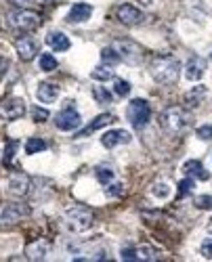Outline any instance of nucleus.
Segmentation results:
<instances>
[{
    "instance_id": "8",
    "label": "nucleus",
    "mask_w": 212,
    "mask_h": 262,
    "mask_svg": "<svg viewBox=\"0 0 212 262\" xmlns=\"http://www.w3.org/2000/svg\"><path fill=\"white\" fill-rule=\"evenodd\" d=\"M15 48L19 52V59L21 61H32L34 57L38 55V44L32 36H21L15 40Z\"/></svg>"
},
{
    "instance_id": "24",
    "label": "nucleus",
    "mask_w": 212,
    "mask_h": 262,
    "mask_svg": "<svg viewBox=\"0 0 212 262\" xmlns=\"http://www.w3.org/2000/svg\"><path fill=\"white\" fill-rule=\"evenodd\" d=\"M40 69L42 72H52V69H57V59L48 55V52H40Z\"/></svg>"
},
{
    "instance_id": "19",
    "label": "nucleus",
    "mask_w": 212,
    "mask_h": 262,
    "mask_svg": "<svg viewBox=\"0 0 212 262\" xmlns=\"http://www.w3.org/2000/svg\"><path fill=\"white\" fill-rule=\"evenodd\" d=\"M112 122H114V115H110V113H101V115H97L84 130H80L78 136H86V134H91V132H95V130H99V128H103V126L112 124Z\"/></svg>"
},
{
    "instance_id": "10",
    "label": "nucleus",
    "mask_w": 212,
    "mask_h": 262,
    "mask_svg": "<svg viewBox=\"0 0 212 262\" xmlns=\"http://www.w3.org/2000/svg\"><path fill=\"white\" fill-rule=\"evenodd\" d=\"M122 260H157V252L149 246H141V248H124L122 250Z\"/></svg>"
},
{
    "instance_id": "36",
    "label": "nucleus",
    "mask_w": 212,
    "mask_h": 262,
    "mask_svg": "<svg viewBox=\"0 0 212 262\" xmlns=\"http://www.w3.org/2000/svg\"><path fill=\"white\" fill-rule=\"evenodd\" d=\"M46 118H48V111L46 109H40V107L34 109V122H44Z\"/></svg>"
},
{
    "instance_id": "35",
    "label": "nucleus",
    "mask_w": 212,
    "mask_h": 262,
    "mask_svg": "<svg viewBox=\"0 0 212 262\" xmlns=\"http://www.w3.org/2000/svg\"><path fill=\"white\" fill-rule=\"evenodd\" d=\"M202 256L208 258V260H212V237L204 239V243H202Z\"/></svg>"
},
{
    "instance_id": "21",
    "label": "nucleus",
    "mask_w": 212,
    "mask_h": 262,
    "mask_svg": "<svg viewBox=\"0 0 212 262\" xmlns=\"http://www.w3.org/2000/svg\"><path fill=\"white\" fill-rule=\"evenodd\" d=\"M46 44L52 46L55 50H67L69 48V38L63 32H50L46 36Z\"/></svg>"
},
{
    "instance_id": "18",
    "label": "nucleus",
    "mask_w": 212,
    "mask_h": 262,
    "mask_svg": "<svg viewBox=\"0 0 212 262\" xmlns=\"http://www.w3.org/2000/svg\"><path fill=\"white\" fill-rule=\"evenodd\" d=\"M48 241L46 239H38V241H32L30 246L25 248V254L30 260H42L48 254Z\"/></svg>"
},
{
    "instance_id": "1",
    "label": "nucleus",
    "mask_w": 212,
    "mask_h": 262,
    "mask_svg": "<svg viewBox=\"0 0 212 262\" xmlns=\"http://www.w3.org/2000/svg\"><path fill=\"white\" fill-rule=\"evenodd\" d=\"M149 72H151V78L155 82H160V84H174L176 78H179L181 67H179V61H176L174 57L160 55V57H153L151 59Z\"/></svg>"
},
{
    "instance_id": "16",
    "label": "nucleus",
    "mask_w": 212,
    "mask_h": 262,
    "mask_svg": "<svg viewBox=\"0 0 212 262\" xmlns=\"http://www.w3.org/2000/svg\"><path fill=\"white\" fill-rule=\"evenodd\" d=\"M204 74H206V61L202 57H191L185 69V78L193 82V80H202Z\"/></svg>"
},
{
    "instance_id": "12",
    "label": "nucleus",
    "mask_w": 212,
    "mask_h": 262,
    "mask_svg": "<svg viewBox=\"0 0 212 262\" xmlns=\"http://www.w3.org/2000/svg\"><path fill=\"white\" fill-rule=\"evenodd\" d=\"M116 17L120 23H126V25H135L143 19V13H141L137 7L132 5H120L118 11H116Z\"/></svg>"
},
{
    "instance_id": "27",
    "label": "nucleus",
    "mask_w": 212,
    "mask_h": 262,
    "mask_svg": "<svg viewBox=\"0 0 212 262\" xmlns=\"http://www.w3.org/2000/svg\"><path fill=\"white\" fill-rule=\"evenodd\" d=\"M91 76H93L95 80H110V78L114 76V72H112L110 65H99V67H95L93 72H91Z\"/></svg>"
},
{
    "instance_id": "9",
    "label": "nucleus",
    "mask_w": 212,
    "mask_h": 262,
    "mask_svg": "<svg viewBox=\"0 0 212 262\" xmlns=\"http://www.w3.org/2000/svg\"><path fill=\"white\" fill-rule=\"evenodd\" d=\"M25 113V101L19 97H11L3 103V118L5 120H19Z\"/></svg>"
},
{
    "instance_id": "15",
    "label": "nucleus",
    "mask_w": 212,
    "mask_h": 262,
    "mask_svg": "<svg viewBox=\"0 0 212 262\" xmlns=\"http://www.w3.org/2000/svg\"><path fill=\"white\" fill-rule=\"evenodd\" d=\"M91 15H93V7H91V5L76 3L72 9H69L67 21H69V23H84V21L91 19Z\"/></svg>"
},
{
    "instance_id": "29",
    "label": "nucleus",
    "mask_w": 212,
    "mask_h": 262,
    "mask_svg": "<svg viewBox=\"0 0 212 262\" xmlns=\"http://www.w3.org/2000/svg\"><path fill=\"white\" fill-rule=\"evenodd\" d=\"M114 89H116V95H118V97H126V95H130V82H126V80H116Z\"/></svg>"
},
{
    "instance_id": "14",
    "label": "nucleus",
    "mask_w": 212,
    "mask_h": 262,
    "mask_svg": "<svg viewBox=\"0 0 212 262\" xmlns=\"http://www.w3.org/2000/svg\"><path fill=\"white\" fill-rule=\"evenodd\" d=\"M130 132L128 130H110V132H105L103 136H101V143H103V147H108V149H112V147H116V145H126V143H130Z\"/></svg>"
},
{
    "instance_id": "3",
    "label": "nucleus",
    "mask_w": 212,
    "mask_h": 262,
    "mask_svg": "<svg viewBox=\"0 0 212 262\" xmlns=\"http://www.w3.org/2000/svg\"><path fill=\"white\" fill-rule=\"evenodd\" d=\"M95 220V214H93V210L88 208V206H82V203H76L72 206L65 212V222L67 226L72 229L74 233H84L91 229V224Z\"/></svg>"
},
{
    "instance_id": "31",
    "label": "nucleus",
    "mask_w": 212,
    "mask_h": 262,
    "mask_svg": "<svg viewBox=\"0 0 212 262\" xmlns=\"http://www.w3.org/2000/svg\"><path fill=\"white\" fill-rule=\"evenodd\" d=\"M105 193H108V195H112V197H120V195H124V187H122L120 183L108 185V189H105Z\"/></svg>"
},
{
    "instance_id": "34",
    "label": "nucleus",
    "mask_w": 212,
    "mask_h": 262,
    "mask_svg": "<svg viewBox=\"0 0 212 262\" xmlns=\"http://www.w3.org/2000/svg\"><path fill=\"white\" fill-rule=\"evenodd\" d=\"M198 138H202V141H212V126H200L198 128Z\"/></svg>"
},
{
    "instance_id": "25",
    "label": "nucleus",
    "mask_w": 212,
    "mask_h": 262,
    "mask_svg": "<svg viewBox=\"0 0 212 262\" xmlns=\"http://www.w3.org/2000/svg\"><path fill=\"white\" fill-rule=\"evenodd\" d=\"M93 97H95V101L99 103V105H108V103H112V93L108 91V89H101V86H97V89H93Z\"/></svg>"
},
{
    "instance_id": "33",
    "label": "nucleus",
    "mask_w": 212,
    "mask_h": 262,
    "mask_svg": "<svg viewBox=\"0 0 212 262\" xmlns=\"http://www.w3.org/2000/svg\"><path fill=\"white\" fill-rule=\"evenodd\" d=\"M153 195H157V197H168V195H170V189H168V185H164V183H160V185H153Z\"/></svg>"
},
{
    "instance_id": "5",
    "label": "nucleus",
    "mask_w": 212,
    "mask_h": 262,
    "mask_svg": "<svg viewBox=\"0 0 212 262\" xmlns=\"http://www.w3.org/2000/svg\"><path fill=\"white\" fill-rule=\"evenodd\" d=\"M126 118L135 128H143L149 118H151V109H149V103L143 99H132L128 109H126Z\"/></svg>"
},
{
    "instance_id": "4",
    "label": "nucleus",
    "mask_w": 212,
    "mask_h": 262,
    "mask_svg": "<svg viewBox=\"0 0 212 262\" xmlns=\"http://www.w3.org/2000/svg\"><path fill=\"white\" fill-rule=\"evenodd\" d=\"M112 48L120 55V61H124L128 65H139L143 61V48L137 42L128 40V38H118L112 42Z\"/></svg>"
},
{
    "instance_id": "30",
    "label": "nucleus",
    "mask_w": 212,
    "mask_h": 262,
    "mask_svg": "<svg viewBox=\"0 0 212 262\" xmlns=\"http://www.w3.org/2000/svg\"><path fill=\"white\" fill-rule=\"evenodd\" d=\"M191 191H193V181H191V179H183V181L179 183V199L187 197Z\"/></svg>"
},
{
    "instance_id": "28",
    "label": "nucleus",
    "mask_w": 212,
    "mask_h": 262,
    "mask_svg": "<svg viewBox=\"0 0 212 262\" xmlns=\"http://www.w3.org/2000/svg\"><path fill=\"white\" fill-rule=\"evenodd\" d=\"M97 179H99L105 187H108V185L114 181V172H112L110 168H97Z\"/></svg>"
},
{
    "instance_id": "13",
    "label": "nucleus",
    "mask_w": 212,
    "mask_h": 262,
    "mask_svg": "<svg viewBox=\"0 0 212 262\" xmlns=\"http://www.w3.org/2000/svg\"><path fill=\"white\" fill-rule=\"evenodd\" d=\"M9 189H11L13 195L23 197V195L30 193V179L25 177L23 172H15V174H11V179H9Z\"/></svg>"
},
{
    "instance_id": "26",
    "label": "nucleus",
    "mask_w": 212,
    "mask_h": 262,
    "mask_svg": "<svg viewBox=\"0 0 212 262\" xmlns=\"http://www.w3.org/2000/svg\"><path fill=\"white\" fill-rule=\"evenodd\" d=\"M46 149V143L42 141V138H30V141L25 143V153L28 155H34L38 151H44Z\"/></svg>"
},
{
    "instance_id": "2",
    "label": "nucleus",
    "mask_w": 212,
    "mask_h": 262,
    "mask_svg": "<svg viewBox=\"0 0 212 262\" xmlns=\"http://www.w3.org/2000/svg\"><path fill=\"white\" fill-rule=\"evenodd\" d=\"M189 113L183 107H168L160 115V126L168 134H183L189 128Z\"/></svg>"
},
{
    "instance_id": "17",
    "label": "nucleus",
    "mask_w": 212,
    "mask_h": 262,
    "mask_svg": "<svg viewBox=\"0 0 212 262\" xmlns=\"http://www.w3.org/2000/svg\"><path fill=\"white\" fill-rule=\"evenodd\" d=\"M36 97H38L40 103H55L57 97H59V86L52 84V82H40Z\"/></svg>"
},
{
    "instance_id": "23",
    "label": "nucleus",
    "mask_w": 212,
    "mask_h": 262,
    "mask_svg": "<svg viewBox=\"0 0 212 262\" xmlns=\"http://www.w3.org/2000/svg\"><path fill=\"white\" fill-rule=\"evenodd\" d=\"M17 149H19V141H15V138H11V141L5 145V157H3L5 166H11V164H13V157H15Z\"/></svg>"
},
{
    "instance_id": "37",
    "label": "nucleus",
    "mask_w": 212,
    "mask_h": 262,
    "mask_svg": "<svg viewBox=\"0 0 212 262\" xmlns=\"http://www.w3.org/2000/svg\"><path fill=\"white\" fill-rule=\"evenodd\" d=\"M11 5H15V7H21V9H28L30 5H34V0H9Z\"/></svg>"
},
{
    "instance_id": "20",
    "label": "nucleus",
    "mask_w": 212,
    "mask_h": 262,
    "mask_svg": "<svg viewBox=\"0 0 212 262\" xmlns=\"http://www.w3.org/2000/svg\"><path fill=\"white\" fill-rule=\"evenodd\" d=\"M208 91H206V86H196V89H191L187 95H185V103L189 105V107H200V105L204 103Z\"/></svg>"
},
{
    "instance_id": "7",
    "label": "nucleus",
    "mask_w": 212,
    "mask_h": 262,
    "mask_svg": "<svg viewBox=\"0 0 212 262\" xmlns=\"http://www.w3.org/2000/svg\"><path fill=\"white\" fill-rule=\"evenodd\" d=\"M80 115L74 111V107H72V103H67V107L63 109V111H59L57 113V118H55V124H57V128L59 130H65V132H69V130H76L78 126H80Z\"/></svg>"
},
{
    "instance_id": "6",
    "label": "nucleus",
    "mask_w": 212,
    "mask_h": 262,
    "mask_svg": "<svg viewBox=\"0 0 212 262\" xmlns=\"http://www.w3.org/2000/svg\"><path fill=\"white\" fill-rule=\"evenodd\" d=\"M9 21L13 27L17 30H23V32H30L34 27L40 25V15L36 11H30V9H21V11H15L9 15Z\"/></svg>"
},
{
    "instance_id": "32",
    "label": "nucleus",
    "mask_w": 212,
    "mask_h": 262,
    "mask_svg": "<svg viewBox=\"0 0 212 262\" xmlns=\"http://www.w3.org/2000/svg\"><path fill=\"white\" fill-rule=\"evenodd\" d=\"M196 206L200 210H212V195H200L196 199Z\"/></svg>"
},
{
    "instance_id": "11",
    "label": "nucleus",
    "mask_w": 212,
    "mask_h": 262,
    "mask_svg": "<svg viewBox=\"0 0 212 262\" xmlns=\"http://www.w3.org/2000/svg\"><path fill=\"white\" fill-rule=\"evenodd\" d=\"M30 214V210L21 203H5L3 208V222L5 224H15V222H19L23 216Z\"/></svg>"
},
{
    "instance_id": "22",
    "label": "nucleus",
    "mask_w": 212,
    "mask_h": 262,
    "mask_svg": "<svg viewBox=\"0 0 212 262\" xmlns=\"http://www.w3.org/2000/svg\"><path fill=\"white\" fill-rule=\"evenodd\" d=\"M185 172L189 174V177H193V179L208 181V172L204 170L202 162H198V160H189V162H185Z\"/></svg>"
}]
</instances>
